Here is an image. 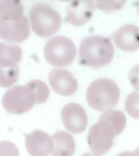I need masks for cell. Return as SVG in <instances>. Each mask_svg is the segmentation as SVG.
Here are the masks:
<instances>
[{
    "instance_id": "obj_1",
    "label": "cell",
    "mask_w": 139,
    "mask_h": 156,
    "mask_svg": "<svg viewBox=\"0 0 139 156\" xmlns=\"http://www.w3.org/2000/svg\"><path fill=\"white\" fill-rule=\"evenodd\" d=\"M127 119L123 112L108 110L89 129L88 142L93 154L101 155L112 148L114 139L125 129Z\"/></svg>"
},
{
    "instance_id": "obj_2",
    "label": "cell",
    "mask_w": 139,
    "mask_h": 156,
    "mask_svg": "<svg viewBox=\"0 0 139 156\" xmlns=\"http://www.w3.org/2000/svg\"><path fill=\"white\" fill-rule=\"evenodd\" d=\"M79 51L81 63L97 69L106 66L112 61L114 47L109 38L93 35L82 42Z\"/></svg>"
},
{
    "instance_id": "obj_3",
    "label": "cell",
    "mask_w": 139,
    "mask_h": 156,
    "mask_svg": "<svg viewBox=\"0 0 139 156\" xmlns=\"http://www.w3.org/2000/svg\"><path fill=\"white\" fill-rule=\"evenodd\" d=\"M120 90L117 84L109 79H98L89 86L86 91L88 104L94 110L104 111L119 102Z\"/></svg>"
},
{
    "instance_id": "obj_4",
    "label": "cell",
    "mask_w": 139,
    "mask_h": 156,
    "mask_svg": "<svg viewBox=\"0 0 139 156\" xmlns=\"http://www.w3.org/2000/svg\"><path fill=\"white\" fill-rule=\"evenodd\" d=\"M32 29L38 37L47 38L57 33L61 25V16L49 5L38 3L29 13Z\"/></svg>"
},
{
    "instance_id": "obj_5",
    "label": "cell",
    "mask_w": 139,
    "mask_h": 156,
    "mask_svg": "<svg viewBox=\"0 0 139 156\" xmlns=\"http://www.w3.org/2000/svg\"><path fill=\"white\" fill-rule=\"evenodd\" d=\"M77 49L70 39L57 36L49 39L45 46L44 55L48 63L55 67H64L73 62Z\"/></svg>"
},
{
    "instance_id": "obj_6",
    "label": "cell",
    "mask_w": 139,
    "mask_h": 156,
    "mask_svg": "<svg viewBox=\"0 0 139 156\" xmlns=\"http://www.w3.org/2000/svg\"><path fill=\"white\" fill-rule=\"evenodd\" d=\"M37 102L35 93L30 86H15L6 91L2 104L7 112L21 115L31 110Z\"/></svg>"
},
{
    "instance_id": "obj_7",
    "label": "cell",
    "mask_w": 139,
    "mask_h": 156,
    "mask_svg": "<svg viewBox=\"0 0 139 156\" xmlns=\"http://www.w3.org/2000/svg\"><path fill=\"white\" fill-rule=\"evenodd\" d=\"M61 118L68 131L80 133L84 131L88 125V116L86 110L77 103H69L61 110Z\"/></svg>"
},
{
    "instance_id": "obj_8",
    "label": "cell",
    "mask_w": 139,
    "mask_h": 156,
    "mask_svg": "<svg viewBox=\"0 0 139 156\" xmlns=\"http://www.w3.org/2000/svg\"><path fill=\"white\" fill-rule=\"evenodd\" d=\"M30 27L28 18L23 16L15 21L0 20V39L12 43H21L29 37Z\"/></svg>"
},
{
    "instance_id": "obj_9",
    "label": "cell",
    "mask_w": 139,
    "mask_h": 156,
    "mask_svg": "<svg viewBox=\"0 0 139 156\" xmlns=\"http://www.w3.org/2000/svg\"><path fill=\"white\" fill-rule=\"evenodd\" d=\"M49 83L54 91L60 95H73L78 88V83L73 74L63 69H53L49 76Z\"/></svg>"
},
{
    "instance_id": "obj_10",
    "label": "cell",
    "mask_w": 139,
    "mask_h": 156,
    "mask_svg": "<svg viewBox=\"0 0 139 156\" xmlns=\"http://www.w3.org/2000/svg\"><path fill=\"white\" fill-rule=\"evenodd\" d=\"M25 146L31 156H48L52 152L53 143L51 137L47 133L35 130L27 135Z\"/></svg>"
},
{
    "instance_id": "obj_11",
    "label": "cell",
    "mask_w": 139,
    "mask_h": 156,
    "mask_svg": "<svg viewBox=\"0 0 139 156\" xmlns=\"http://www.w3.org/2000/svg\"><path fill=\"white\" fill-rule=\"evenodd\" d=\"M95 5L93 1H73L66 9V20L75 26H81L93 17Z\"/></svg>"
},
{
    "instance_id": "obj_12",
    "label": "cell",
    "mask_w": 139,
    "mask_h": 156,
    "mask_svg": "<svg viewBox=\"0 0 139 156\" xmlns=\"http://www.w3.org/2000/svg\"><path fill=\"white\" fill-rule=\"evenodd\" d=\"M116 46L122 51H135L139 49V28L134 24L121 27L114 35Z\"/></svg>"
},
{
    "instance_id": "obj_13",
    "label": "cell",
    "mask_w": 139,
    "mask_h": 156,
    "mask_svg": "<svg viewBox=\"0 0 139 156\" xmlns=\"http://www.w3.org/2000/svg\"><path fill=\"white\" fill-rule=\"evenodd\" d=\"M53 148L52 156H72L76 150V143L71 134L59 131L53 135Z\"/></svg>"
},
{
    "instance_id": "obj_14",
    "label": "cell",
    "mask_w": 139,
    "mask_h": 156,
    "mask_svg": "<svg viewBox=\"0 0 139 156\" xmlns=\"http://www.w3.org/2000/svg\"><path fill=\"white\" fill-rule=\"evenodd\" d=\"M22 58V51L17 45L0 42V67L16 65Z\"/></svg>"
},
{
    "instance_id": "obj_15",
    "label": "cell",
    "mask_w": 139,
    "mask_h": 156,
    "mask_svg": "<svg viewBox=\"0 0 139 156\" xmlns=\"http://www.w3.org/2000/svg\"><path fill=\"white\" fill-rule=\"evenodd\" d=\"M24 7L19 1H0V18L5 21H15L23 16Z\"/></svg>"
},
{
    "instance_id": "obj_16",
    "label": "cell",
    "mask_w": 139,
    "mask_h": 156,
    "mask_svg": "<svg viewBox=\"0 0 139 156\" xmlns=\"http://www.w3.org/2000/svg\"><path fill=\"white\" fill-rule=\"evenodd\" d=\"M19 68L17 65L0 67V87H9L17 81Z\"/></svg>"
},
{
    "instance_id": "obj_17",
    "label": "cell",
    "mask_w": 139,
    "mask_h": 156,
    "mask_svg": "<svg viewBox=\"0 0 139 156\" xmlns=\"http://www.w3.org/2000/svg\"><path fill=\"white\" fill-rule=\"evenodd\" d=\"M33 89L35 93L36 104H42L46 102L49 96V90L46 83L39 80H33L27 83Z\"/></svg>"
},
{
    "instance_id": "obj_18",
    "label": "cell",
    "mask_w": 139,
    "mask_h": 156,
    "mask_svg": "<svg viewBox=\"0 0 139 156\" xmlns=\"http://www.w3.org/2000/svg\"><path fill=\"white\" fill-rule=\"evenodd\" d=\"M126 109L128 114L133 118L138 119L139 109V94L133 92L128 96L125 104Z\"/></svg>"
},
{
    "instance_id": "obj_19",
    "label": "cell",
    "mask_w": 139,
    "mask_h": 156,
    "mask_svg": "<svg viewBox=\"0 0 139 156\" xmlns=\"http://www.w3.org/2000/svg\"><path fill=\"white\" fill-rule=\"evenodd\" d=\"M0 156H20L16 145L9 140L0 141Z\"/></svg>"
},
{
    "instance_id": "obj_20",
    "label": "cell",
    "mask_w": 139,
    "mask_h": 156,
    "mask_svg": "<svg viewBox=\"0 0 139 156\" xmlns=\"http://www.w3.org/2000/svg\"><path fill=\"white\" fill-rule=\"evenodd\" d=\"M98 8L104 12H112L120 10L124 5L126 1L100 2L96 1Z\"/></svg>"
},
{
    "instance_id": "obj_21",
    "label": "cell",
    "mask_w": 139,
    "mask_h": 156,
    "mask_svg": "<svg viewBox=\"0 0 139 156\" xmlns=\"http://www.w3.org/2000/svg\"><path fill=\"white\" fill-rule=\"evenodd\" d=\"M116 156H139V150L137 149V150L133 152L130 151H126L123 152L122 153L117 154Z\"/></svg>"
},
{
    "instance_id": "obj_22",
    "label": "cell",
    "mask_w": 139,
    "mask_h": 156,
    "mask_svg": "<svg viewBox=\"0 0 139 156\" xmlns=\"http://www.w3.org/2000/svg\"><path fill=\"white\" fill-rule=\"evenodd\" d=\"M101 156L100 155H96L95 154L91 153V152H89V153H86L84 154H83V156Z\"/></svg>"
}]
</instances>
